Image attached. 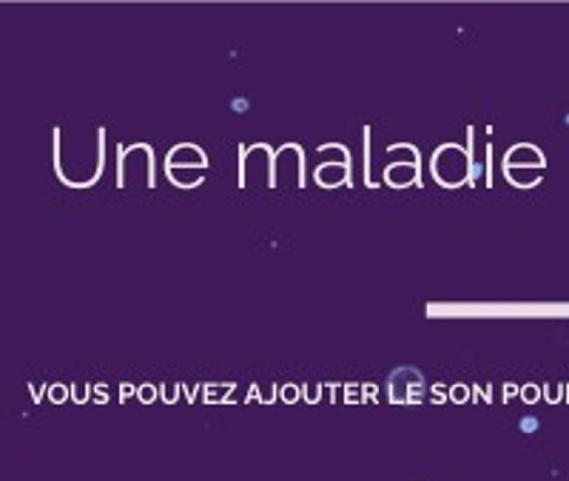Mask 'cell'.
<instances>
[{"mask_svg": "<svg viewBox=\"0 0 569 481\" xmlns=\"http://www.w3.org/2000/svg\"><path fill=\"white\" fill-rule=\"evenodd\" d=\"M91 399H94V401H100V404H105V401H108L105 385H91Z\"/></svg>", "mask_w": 569, "mask_h": 481, "instance_id": "obj_11", "label": "cell"}, {"mask_svg": "<svg viewBox=\"0 0 569 481\" xmlns=\"http://www.w3.org/2000/svg\"><path fill=\"white\" fill-rule=\"evenodd\" d=\"M29 390H32V399L40 401V399H43V390H48V385H43V382H32V385H29Z\"/></svg>", "mask_w": 569, "mask_h": 481, "instance_id": "obj_13", "label": "cell"}, {"mask_svg": "<svg viewBox=\"0 0 569 481\" xmlns=\"http://www.w3.org/2000/svg\"><path fill=\"white\" fill-rule=\"evenodd\" d=\"M177 390H180V385H162V387H159L162 401H168V404H171V401L177 399Z\"/></svg>", "mask_w": 569, "mask_h": 481, "instance_id": "obj_10", "label": "cell"}, {"mask_svg": "<svg viewBox=\"0 0 569 481\" xmlns=\"http://www.w3.org/2000/svg\"><path fill=\"white\" fill-rule=\"evenodd\" d=\"M120 396H123V401L128 399V396H137V387L131 385V382H123V387H120Z\"/></svg>", "mask_w": 569, "mask_h": 481, "instance_id": "obj_14", "label": "cell"}, {"mask_svg": "<svg viewBox=\"0 0 569 481\" xmlns=\"http://www.w3.org/2000/svg\"><path fill=\"white\" fill-rule=\"evenodd\" d=\"M424 396V376L416 367H398L390 376V399L401 404H419Z\"/></svg>", "mask_w": 569, "mask_h": 481, "instance_id": "obj_1", "label": "cell"}, {"mask_svg": "<svg viewBox=\"0 0 569 481\" xmlns=\"http://www.w3.org/2000/svg\"><path fill=\"white\" fill-rule=\"evenodd\" d=\"M450 399V387H444V385H432V401H444Z\"/></svg>", "mask_w": 569, "mask_h": 481, "instance_id": "obj_12", "label": "cell"}, {"mask_svg": "<svg viewBox=\"0 0 569 481\" xmlns=\"http://www.w3.org/2000/svg\"><path fill=\"white\" fill-rule=\"evenodd\" d=\"M470 393H473V390L467 387V385H453V387H450V399H453L455 404H464V401L470 399Z\"/></svg>", "mask_w": 569, "mask_h": 481, "instance_id": "obj_5", "label": "cell"}, {"mask_svg": "<svg viewBox=\"0 0 569 481\" xmlns=\"http://www.w3.org/2000/svg\"><path fill=\"white\" fill-rule=\"evenodd\" d=\"M231 390L234 385L225 382V385H205V401L214 404V401H231Z\"/></svg>", "mask_w": 569, "mask_h": 481, "instance_id": "obj_2", "label": "cell"}, {"mask_svg": "<svg viewBox=\"0 0 569 481\" xmlns=\"http://www.w3.org/2000/svg\"><path fill=\"white\" fill-rule=\"evenodd\" d=\"M344 399L347 401H364L362 385H344Z\"/></svg>", "mask_w": 569, "mask_h": 481, "instance_id": "obj_9", "label": "cell"}, {"mask_svg": "<svg viewBox=\"0 0 569 481\" xmlns=\"http://www.w3.org/2000/svg\"><path fill=\"white\" fill-rule=\"evenodd\" d=\"M535 396H538V390H535V387H523V399H526V401H532Z\"/></svg>", "mask_w": 569, "mask_h": 481, "instance_id": "obj_16", "label": "cell"}, {"mask_svg": "<svg viewBox=\"0 0 569 481\" xmlns=\"http://www.w3.org/2000/svg\"><path fill=\"white\" fill-rule=\"evenodd\" d=\"M68 396H71V387H66V385H48V399L51 401H66Z\"/></svg>", "mask_w": 569, "mask_h": 481, "instance_id": "obj_4", "label": "cell"}, {"mask_svg": "<svg viewBox=\"0 0 569 481\" xmlns=\"http://www.w3.org/2000/svg\"><path fill=\"white\" fill-rule=\"evenodd\" d=\"M299 396H302V390L296 387V385H290V382H287V385H279V399H284L287 404H293Z\"/></svg>", "mask_w": 569, "mask_h": 481, "instance_id": "obj_3", "label": "cell"}, {"mask_svg": "<svg viewBox=\"0 0 569 481\" xmlns=\"http://www.w3.org/2000/svg\"><path fill=\"white\" fill-rule=\"evenodd\" d=\"M157 390H159V387H154V385H140V387H137V399L148 404V401L157 399Z\"/></svg>", "mask_w": 569, "mask_h": 481, "instance_id": "obj_6", "label": "cell"}, {"mask_svg": "<svg viewBox=\"0 0 569 481\" xmlns=\"http://www.w3.org/2000/svg\"><path fill=\"white\" fill-rule=\"evenodd\" d=\"M322 387H325V385H319V382H313V385H305L302 396H305V399L313 404V401H319V396H322Z\"/></svg>", "mask_w": 569, "mask_h": 481, "instance_id": "obj_8", "label": "cell"}, {"mask_svg": "<svg viewBox=\"0 0 569 481\" xmlns=\"http://www.w3.org/2000/svg\"><path fill=\"white\" fill-rule=\"evenodd\" d=\"M71 399L74 401H86V399H91V387L89 385H71Z\"/></svg>", "mask_w": 569, "mask_h": 481, "instance_id": "obj_7", "label": "cell"}, {"mask_svg": "<svg viewBox=\"0 0 569 481\" xmlns=\"http://www.w3.org/2000/svg\"><path fill=\"white\" fill-rule=\"evenodd\" d=\"M362 390H364V401H373V396H376L373 385H362Z\"/></svg>", "mask_w": 569, "mask_h": 481, "instance_id": "obj_15", "label": "cell"}]
</instances>
